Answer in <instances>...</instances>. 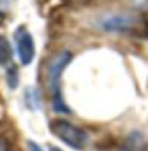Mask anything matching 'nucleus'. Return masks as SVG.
<instances>
[{"label": "nucleus", "instance_id": "f03ea898", "mask_svg": "<svg viewBox=\"0 0 148 151\" xmlns=\"http://www.w3.org/2000/svg\"><path fill=\"white\" fill-rule=\"evenodd\" d=\"M49 129L62 143L75 151H83L88 145V132L67 119H53Z\"/></svg>", "mask_w": 148, "mask_h": 151}, {"label": "nucleus", "instance_id": "0eeeda50", "mask_svg": "<svg viewBox=\"0 0 148 151\" xmlns=\"http://www.w3.org/2000/svg\"><path fill=\"white\" fill-rule=\"evenodd\" d=\"M143 148H145V138H143V135L139 132H132L126 138L123 151H143Z\"/></svg>", "mask_w": 148, "mask_h": 151}, {"label": "nucleus", "instance_id": "7ed1b4c3", "mask_svg": "<svg viewBox=\"0 0 148 151\" xmlns=\"http://www.w3.org/2000/svg\"><path fill=\"white\" fill-rule=\"evenodd\" d=\"M140 24L135 16L132 14H107L99 21V27L104 32H112V34H129L137 29Z\"/></svg>", "mask_w": 148, "mask_h": 151}, {"label": "nucleus", "instance_id": "1a4fd4ad", "mask_svg": "<svg viewBox=\"0 0 148 151\" xmlns=\"http://www.w3.org/2000/svg\"><path fill=\"white\" fill-rule=\"evenodd\" d=\"M0 151H11V145L6 138L0 137Z\"/></svg>", "mask_w": 148, "mask_h": 151}, {"label": "nucleus", "instance_id": "f8f14e48", "mask_svg": "<svg viewBox=\"0 0 148 151\" xmlns=\"http://www.w3.org/2000/svg\"><path fill=\"white\" fill-rule=\"evenodd\" d=\"M48 151H62V150L56 148V146H49V150H48Z\"/></svg>", "mask_w": 148, "mask_h": 151}, {"label": "nucleus", "instance_id": "9b49d317", "mask_svg": "<svg viewBox=\"0 0 148 151\" xmlns=\"http://www.w3.org/2000/svg\"><path fill=\"white\" fill-rule=\"evenodd\" d=\"M8 10V0H0V18L6 13Z\"/></svg>", "mask_w": 148, "mask_h": 151}, {"label": "nucleus", "instance_id": "9d476101", "mask_svg": "<svg viewBox=\"0 0 148 151\" xmlns=\"http://www.w3.org/2000/svg\"><path fill=\"white\" fill-rule=\"evenodd\" d=\"M27 146H29V150H30V151H45L38 143H35V142H32V140L27 142Z\"/></svg>", "mask_w": 148, "mask_h": 151}, {"label": "nucleus", "instance_id": "6e6552de", "mask_svg": "<svg viewBox=\"0 0 148 151\" xmlns=\"http://www.w3.org/2000/svg\"><path fill=\"white\" fill-rule=\"evenodd\" d=\"M6 83L8 86L11 89H16L19 83V75H18V68H16V65H10V67L6 68Z\"/></svg>", "mask_w": 148, "mask_h": 151}, {"label": "nucleus", "instance_id": "423d86ee", "mask_svg": "<svg viewBox=\"0 0 148 151\" xmlns=\"http://www.w3.org/2000/svg\"><path fill=\"white\" fill-rule=\"evenodd\" d=\"M24 104L29 110L37 111V110L42 108V97H40V91L34 86L27 88L24 91Z\"/></svg>", "mask_w": 148, "mask_h": 151}, {"label": "nucleus", "instance_id": "20e7f679", "mask_svg": "<svg viewBox=\"0 0 148 151\" xmlns=\"http://www.w3.org/2000/svg\"><path fill=\"white\" fill-rule=\"evenodd\" d=\"M16 54L21 65H30L35 58V42L34 37L26 27H18L14 32Z\"/></svg>", "mask_w": 148, "mask_h": 151}, {"label": "nucleus", "instance_id": "f257e3e1", "mask_svg": "<svg viewBox=\"0 0 148 151\" xmlns=\"http://www.w3.org/2000/svg\"><path fill=\"white\" fill-rule=\"evenodd\" d=\"M73 60V54L70 51H59L49 59L48 67H46V80H48V88L51 94V107L56 113H64V115H70L72 110L67 107L64 97H62V88H61V81H62V73L64 70L70 65Z\"/></svg>", "mask_w": 148, "mask_h": 151}, {"label": "nucleus", "instance_id": "39448f33", "mask_svg": "<svg viewBox=\"0 0 148 151\" xmlns=\"http://www.w3.org/2000/svg\"><path fill=\"white\" fill-rule=\"evenodd\" d=\"M10 65H13V48L10 40L0 34V67L8 68Z\"/></svg>", "mask_w": 148, "mask_h": 151}]
</instances>
